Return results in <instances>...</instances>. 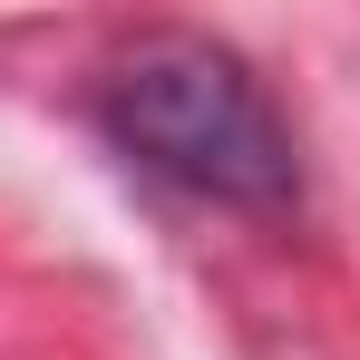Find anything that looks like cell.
<instances>
[{
  "mask_svg": "<svg viewBox=\"0 0 360 360\" xmlns=\"http://www.w3.org/2000/svg\"><path fill=\"white\" fill-rule=\"evenodd\" d=\"M98 117H108V136H117L146 176L185 185V195H205V205L273 214V205H292V185H302L283 108H273L263 78H253L224 39H205V30H146V39H127L117 59H108Z\"/></svg>",
  "mask_w": 360,
  "mask_h": 360,
  "instance_id": "1",
  "label": "cell"
}]
</instances>
